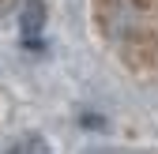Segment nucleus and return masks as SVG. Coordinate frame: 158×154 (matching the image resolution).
<instances>
[{
    "mask_svg": "<svg viewBox=\"0 0 158 154\" xmlns=\"http://www.w3.org/2000/svg\"><path fill=\"white\" fill-rule=\"evenodd\" d=\"M98 19L132 68L158 75V0H98Z\"/></svg>",
    "mask_w": 158,
    "mask_h": 154,
    "instance_id": "nucleus-1",
    "label": "nucleus"
}]
</instances>
